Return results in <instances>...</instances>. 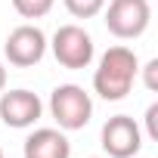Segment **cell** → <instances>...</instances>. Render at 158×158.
Segmentation results:
<instances>
[{
	"instance_id": "1",
	"label": "cell",
	"mask_w": 158,
	"mask_h": 158,
	"mask_svg": "<svg viewBox=\"0 0 158 158\" xmlns=\"http://www.w3.org/2000/svg\"><path fill=\"white\" fill-rule=\"evenodd\" d=\"M139 74V59L130 47H109L99 59V68L93 74V90L106 102H118L133 90V81Z\"/></svg>"
},
{
	"instance_id": "2",
	"label": "cell",
	"mask_w": 158,
	"mask_h": 158,
	"mask_svg": "<svg viewBox=\"0 0 158 158\" xmlns=\"http://www.w3.org/2000/svg\"><path fill=\"white\" fill-rule=\"evenodd\" d=\"M50 115L62 130H84L93 118V99L77 84H59L50 93Z\"/></svg>"
},
{
	"instance_id": "3",
	"label": "cell",
	"mask_w": 158,
	"mask_h": 158,
	"mask_svg": "<svg viewBox=\"0 0 158 158\" xmlns=\"http://www.w3.org/2000/svg\"><path fill=\"white\" fill-rule=\"evenodd\" d=\"M106 10V28L118 40H133L139 37L149 22H152V6L149 0H112Z\"/></svg>"
},
{
	"instance_id": "4",
	"label": "cell",
	"mask_w": 158,
	"mask_h": 158,
	"mask_svg": "<svg viewBox=\"0 0 158 158\" xmlns=\"http://www.w3.org/2000/svg\"><path fill=\"white\" fill-rule=\"evenodd\" d=\"M53 56L62 68H87L93 62V37L81 28V25H62L53 34Z\"/></svg>"
},
{
	"instance_id": "5",
	"label": "cell",
	"mask_w": 158,
	"mask_h": 158,
	"mask_svg": "<svg viewBox=\"0 0 158 158\" xmlns=\"http://www.w3.org/2000/svg\"><path fill=\"white\" fill-rule=\"evenodd\" d=\"M102 149L109 158H133L143 149V130L130 115H112L102 124Z\"/></svg>"
},
{
	"instance_id": "6",
	"label": "cell",
	"mask_w": 158,
	"mask_h": 158,
	"mask_svg": "<svg viewBox=\"0 0 158 158\" xmlns=\"http://www.w3.org/2000/svg\"><path fill=\"white\" fill-rule=\"evenodd\" d=\"M3 53L13 65L19 68H31L44 59L47 53V34L37 28V25H19L10 31L6 44H3Z\"/></svg>"
},
{
	"instance_id": "7",
	"label": "cell",
	"mask_w": 158,
	"mask_h": 158,
	"mask_svg": "<svg viewBox=\"0 0 158 158\" xmlns=\"http://www.w3.org/2000/svg\"><path fill=\"white\" fill-rule=\"evenodd\" d=\"M40 112H44V102L31 90H10V93L0 96V121L6 127L25 130L40 118Z\"/></svg>"
},
{
	"instance_id": "8",
	"label": "cell",
	"mask_w": 158,
	"mask_h": 158,
	"mask_svg": "<svg viewBox=\"0 0 158 158\" xmlns=\"http://www.w3.org/2000/svg\"><path fill=\"white\" fill-rule=\"evenodd\" d=\"M25 158H71V143L62 130L40 127L25 139Z\"/></svg>"
},
{
	"instance_id": "9",
	"label": "cell",
	"mask_w": 158,
	"mask_h": 158,
	"mask_svg": "<svg viewBox=\"0 0 158 158\" xmlns=\"http://www.w3.org/2000/svg\"><path fill=\"white\" fill-rule=\"evenodd\" d=\"M53 3L56 0H13V10L22 19H44L53 10Z\"/></svg>"
},
{
	"instance_id": "10",
	"label": "cell",
	"mask_w": 158,
	"mask_h": 158,
	"mask_svg": "<svg viewBox=\"0 0 158 158\" xmlns=\"http://www.w3.org/2000/svg\"><path fill=\"white\" fill-rule=\"evenodd\" d=\"M62 3H65V10H68L74 19H93V16L102 13L106 0H62Z\"/></svg>"
},
{
	"instance_id": "11",
	"label": "cell",
	"mask_w": 158,
	"mask_h": 158,
	"mask_svg": "<svg viewBox=\"0 0 158 158\" xmlns=\"http://www.w3.org/2000/svg\"><path fill=\"white\" fill-rule=\"evenodd\" d=\"M146 127H149V136L158 139V102H152L146 109Z\"/></svg>"
},
{
	"instance_id": "12",
	"label": "cell",
	"mask_w": 158,
	"mask_h": 158,
	"mask_svg": "<svg viewBox=\"0 0 158 158\" xmlns=\"http://www.w3.org/2000/svg\"><path fill=\"white\" fill-rule=\"evenodd\" d=\"M146 87L149 90H158V59H152V62H146Z\"/></svg>"
},
{
	"instance_id": "13",
	"label": "cell",
	"mask_w": 158,
	"mask_h": 158,
	"mask_svg": "<svg viewBox=\"0 0 158 158\" xmlns=\"http://www.w3.org/2000/svg\"><path fill=\"white\" fill-rule=\"evenodd\" d=\"M6 87V68H3V62H0V90Z\"/></svg>"
},
{
	"instance_id": "14",
	"label": "cell",
	"mask_w": 158,
	"mask_h": 158,
	"mask_svg": "<svg viewBox=\"0 0 158 158\" xmlns=\"http://www.w3.org/2000/svg\"><path fill=\"white\" fill-rule=\"evenodd\" d=\"M0 158H6V155H3V149H0Z\"/></svg>"
}]
</instances>
